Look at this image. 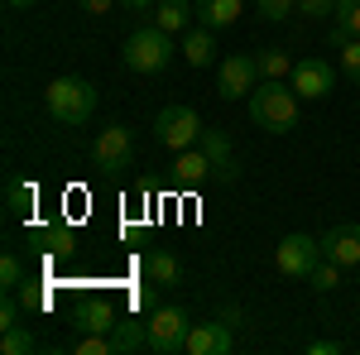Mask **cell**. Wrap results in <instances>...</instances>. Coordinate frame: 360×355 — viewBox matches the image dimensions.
I'll return each mask as SVG.
<instances>
[{"label":"cell","instance_id":"obj_32","mask_svg":"<svg viewBox=\"0 0 360 355\" xmlns=\"http://www.w3.org/2000/svg\"><path fill=\"white\" fill-rule=\"evenodd\" d=\"M120 5H125V10H139V15H144V10H154L159 0H120Z\"/></svg>","mask_w":360,"mask_h":355},{"label":"cell","instance_id":"obj_20","mask_svg":"<svg viewBox=\"0 0 360 355\" xmlns=\"http://www.w3.org/2000/svg\"><path fill=\"white\" fill-rule=\"evenodd\" d=\"M34 202H39L34 183H25V178H10V183H5V207H10L15 221H25L29 212H34Z\"/></svg>","mask_w":360,"mask_h":355},{"label":"cell","instance_id":"obj_11","mask_svg":"<svg viewBox=\"0 0 360 355\" xmlns=\"http://www.w3.org/2000/svg\"><path fill=\"white\" fill-rule=\"evenodd\" d=\"M197 144H202V154L212 159V173H217L221 183H236V144H231V135L202 125V139H197Z\"/></svg>","mask_w":360,"mask_h":355},{"label":"cell","instance_id":"obj_18","mask_svg":"<svg viewBox=\"0 0 360 355\" xmlns=\"http://www.w3.org/2000/svg\"><path fill=\"white\" fill-rule=\"evenodd\" d=\"M115 322H120V312H115L106 298H96V302H86L82 312H77V331H101V336H111Z\"/></svg>","mask_w":360,"mask_h":355},{"label":"cell","instance_id":"obj_24","mask_svg":"<svg viewBox=\"0 0 360 355\" xmlns=\"http://www.w3.org/2000/svg\"><path fill=\"white\" fill-rule=\"evenodd\" d=\"M0 288H5V293H20V288H25V264H20L15 250L0 254Z\"/></svg>","mask_w":360,"mask_h":355},{"label":"cell","instance_id":"obj_4","mask_svg":"<svg viewBox=\"0 0 360 355\" xmlns=\"http://www.w3.org/2000/svg\"><path fill=\"white\" fill-rule=\"evenodd\" d=\"M322 259H327V254H322V235L293 231V235H283V240L274 245V269L283 273V278H307Z\"/></svg>","mask_w":360,"mask_h":355},{"label":"cell","instance_id":"obj_28","mask_svg":"<svg viewBox=\"0 0 360 355\" xmlns=\"http://www.w3.org/2000/svg\"><path fill=\"white\" fill-rule=\"evenodd\" d=\"M336 25H346L351 34H360V0H341V5H336Z\"/></svg>","mask_w":360,"mask_h":355},{"label":"cell","instance_id":"obj_23","mask_svg":"<svg viewBox=\"0 0 360 355\" xmlns=\"http://www.w3.org/2000/svg\"><path fill=\"white\" fill-rule=\"evenodd\" d=\"M341 264H336V259H322V264H317V269L307 273V283H312V293H336V288H341V283H346V278H341Z\"/></svg>","mask_w":360,"mask_h":355},{"label":"cell","instance_id":"obj_21","mask_svg":"<svg viewBox=\"0 0 360 355\" xmlns=\"http://www.w3.org/2000/svg\"><path fill=\"white\" fill-rule=\"evenodd\" d=\"M5 336H0V351L5 355H29V351H39V336L29 327H20V322H10V327H0Z\"/></svg>","mask_w":360,"mask_h":355},{"label":"cell","instance_id":"obj_26","mask_svg":"<svg viewBox=\"0 0 360 355\" xmlns=\"http://www.w3.org/2000/svg\"><path fill=\"white\" fill-rule=\"evenodd\" d=\"M336 58H341V72L360 86V34H356V39H346V44L336 49Z\"/></svg>","mask_w":360,"mask_h":355},{"label":"cell","instance_id":"obj_6","mask_svg":"<svg viewBox=\"0 0 360 355\" xmlns=\"http://www.w3.org/2000/svg\"><path fill=\"white\" fill-rule=\"evenodd\" d=\"M154 135H159V144L173 149V154H178V149H193L197 139H202V115H197L193 106H183V101H178V106H164L159 120H154Z\"/></svg>","mask_w":360,"mask_h":355},{"label":"cell","instance_id":"obj_27","mask_svg":"<svg viewBox=\"0 0 360 355\" xmlns=\"http://www.w3.org/2000/svg\"><path fill=\"white\" fill-rule=\"evenodd\" d=\"M255 10H259V20H269V25H283V20L298 10V0H255Z\"/></svg>","mask_w":360,"mask_h":355},{"label":"cell","instance_id":"obj_12","mask_svg":"<svg viewBox=\"0 0 360 355\" xmlns=\"http://www.w3.org/2000/svg\"><path fill=\"white\" fill-rule=\"evenodd\" d=\"M231 351V322H193L188 331V355H226Z\"/></svg>","mask_w":360,"mask_h":355},{"label":"cell","instance_id":"obj_5","mask_svg":"<svg viewBox=\"0 0 360 355\" xmlns=\"http://www.w3.org/2000/svg\"><path fill=\"white\" fill-rule=\"evenodd\" d=\"M188 312L183 307H154L149 312V351L154 355H183L188 351Z\"/></svg>","mask_w":360,"mask_h":355},{"label":"cell","instance_id":"obj_7","mask_svg":"<svg viewBox=\"0 0 360 355\" xmlns=\"http://www.w3.org/2000/svg\"><path fill=\"white\" fill-rule=\"evenodd\" d=\"M259 82H264V77H259L255 53H226L221 58V72H217V96H221V101H250V91Z\"/></svg>","mask_w":360,"mask_h":355},{"label":"cell","instance_id":"obj_13","mask_svg":"<svg viewBox=\"0 0 360 355\" xmlns=\"http://www.w3.org/2000/svg\"><path fill=\"white\" fill-rule=\"evenodd\" d=\"M193 15H197V25H202V29L221 34V29H231L240 15H245V0H197Z\"/></svg>","mask_w":360,"mask_h":355},{"label":"cell","instance_id":"obj_15","mask_svg":"<svg viewBox=\"0 0 360 355\" xmlns=\"http://www.w3.org/2000/svg\"><path fill=\"white\" fill-rule=\"evenodd\" d=\"M144 273H149L154 288H173V283H183V264H178V254L164 250V245L144 254Z\"/></svg>","mask_w":360,"mask_h":355},{"label":"cell","instance_id":"obj_2","mask_svg":"<svg viewBox=\"0 0 360 355\" xmlns=\"http://www.w3.org/2000/svg\"><path fill=\"white\" fill-rule=\"evenodd\" d=\"M44 106L58 125H86L96 115V86L86 77H53L44 86Z\"/></svg>","mask_w":360,"mask_h":355},{"label":"cell","instance_id":"obj_33","mask_svg":"<svg viewBox=\"0 0 360 355\" xmlns=\"http://www.w3.org/2000/svg\"><path fill=\"white\" fill-rule=\"evenodd\" d=\"M10 10H29V5H39V0H5Z\"/></svg>","mask_w":360,"mask_h":355},{"label":"cell","instance_id":"obj_9","mask_svg":"<svg viewBox=\"0 0 360 355\" xmlns=\"http://www.w3.org/2000/svg\"><path fill=\"white\" fill-rule=\"evenodd\" d=\"M91 154H96V164L101 168H130L135 164V135L125 130V125H106L96 144H91Z\"/></svg>","mask_w":360,"mask_h":355},{"label":"cell","instance_id":"obj_8","mask_svg":"<svg viewBox=\"0 0 360 355\" xmlns=\"http://www.w3.org/2000/svg\"><path fill=\"white\" fill-rule=\"evenodd\" d=\"M288 86H293L303 101H322V96H332V86H336V67L327 58H298Z\"/></svg>","mask_w":360,"mask_h":355},{"label":"cell","instance_id":"obj_22","mask_svg":"<svg viewBox=\"0 0 360 355\" xmlns=\"http://www.w3.org/2000/svg\"><path fill=\"white\" fill-rule=\"evenodd\" d=\"M255 63H259V77H293V58L283 53V49H264V53H255Z\"/></svg>","mask_w":360,"mask_h":355},{"label":"cell","instance_id":"obj_29","mask_svg":"<svg viewBox=\"0 0 360 355\" xmlns=\"http://www.w3.org/2000/svg\"><path fill=\"white\" fill-rule=\"evenodd\" d=\"M336 5H341V0H298L303 15H336Z\"/></svg>","mask_w":360,"mask_h":355},{"label":"cell","instance_id":"obj_1","mask_svg":"<svg viewBox=\"0 0 360 355\" xmlns=\"http://www.w3.org/2000/svg\"><path fill=\"white\" fill-rule=\"evenodd\" d=\"M298 91L283 82V77H264V82L250 91V120L269 135H288L298 130Z\"/></svg>","mask_w":360,"mask_h":355},{"label":"cell","instance_id":"obj_17","mask_svg":"<svg viewBox=\"0 0 360 355\" xmlns=\"http://www.w3.org/2000/svg\"><path fill=\"white\" fill-rule=\"evenodd\" d=\"M183 58H188V63H193V67H212V63H217V34H212V29H188V34H183Z\"/></svg>","mask_w":360,"mask_h":355},{"label":"cell","instance_id":"obj_3","mask_svg":"<svg viewBox=\"0 0 360 355\" xmlns=\"http://www.w3.org/2000/svg\"><path fill=\"white\" fill-rule=\"evenodd\" d=\"M173 34L159 25H144L135 29L130 39H125V49H120V58H125V67L130 72H139V77H154V72H164L168 63H173Z\"/></svg>","mask_w":360,"mask_h":355},{"label":"cell","instance_id":"obj_10","mask_svg":"<svg viewBox=\"0 0 360 355\" xmlns=\"http://www.w3.org/2000/svg\"><path fill=\"white\" fill-rule=\"evenodd\" d=\"M322 254L336 259L341 269H356V264H360V226H351V221L332 226V231L322 235Z\"/></svg>","mask_w":360,"mask_h":355},{"label":"cell","instance_id":"obj_31","mask_svg":"<svg viewBox=\"0 0 360 355\" xmlns=\"http://www.w3.org/2000/svg\"><path fill=\"white\" fill-rule=\"evenodd\" d=\"M115 5H120V0H82V10H86V15H111Z\"/></svg>","mask_w":360,"mask_h":355},{"label":"cell","instance_id":"obj_16","mask_svg":"<svg viewBox=\"0 0 360 355\" xmlns=\"http://www.w3.org/2000/svg\"><path fill=\"white\" fill-rule=\"evenodd\" d=\"M111 346H115V355L149 351V322H144V317H120L115 331H111Z\"/></svg>","mask_w":360,"mask_h":355},{"label":"cell","instance_id":"obj_30","mask_svg":"<svg viewBox=\"0 0 360 355\" xmlns=\"http://www.w3.org/2000/svg\"><path fill=\"white\" fill-rule=\"evenodd\" d=\"M346 351V346H341V341H327V336H322V341H307V355H341Z\"/></svg>","mask_w":360,"mask_h":355},{"label":"cell","instance_id":"obj_14","mask_svg":"<svg viewBox=\"0 0 360 355\" xmlns=\"http://www.w3.org/2000/svg\"><path fill=\"white\" fill-rule=\"evenodd\" d=\"M207 178H217V173H212V159L202 154V144H193V149H178L173 183H178V188H202Z\"/></svg>","mask_w":360,"mask_h":355},{"label":"cell","instance_id":"obj_19","mask_svg":"<svg viewBox=\"0 0 360 355\" xmlns=\"http://www.w3.org/2000/svg\"><path fill=\"white\" fill-rule=\"evenodd\" d=\"M188 20H193L188 0H159L154 5V25L168 29V34H188Z\"/></svg>","mask_w":360,"mask_h":355},{"label":"cell","instance_id":"obj_25","mask_svg":"<svg viewBox=\"0 0 360 355\" xmlns=\"http://www.w3.org/2000/svg\"><path fill=\"white\" fill-rule=\"evenodd\" d=\"M72 355H115V346H111V336H101V331H82L72 341Z\"/></svg>","mask_w":360,"mask_h":355}]
</instances>
